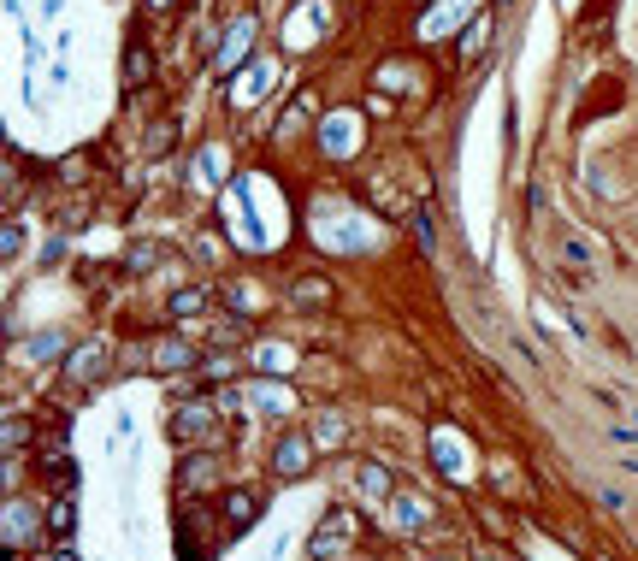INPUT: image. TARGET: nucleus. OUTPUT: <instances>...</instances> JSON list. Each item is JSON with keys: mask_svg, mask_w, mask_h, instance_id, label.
I'll return each mask as SVG.
<instances>
[{"mask_svg": "<svg viewBox=\"0 0 638 561\" xmlns=\"http://www.w3.org/2000/svg\"><path fill=\"white\" fill-rule=\"evenodd\" d=\"M101 367H107V343H83V349L65 361V378H71V384H89Z\"/></svg>", "mask_w": 638, "mask_h": 561, "instance_id": "7ed1b4c3", "label": "nucleus"}, {"mask_svg": "<svg viewBox=\"0 0 638 561\" xmlns=\"http://www.w3.org/2000/svg\"><path fill=\"white\" fill-rule=\"evenodd\" d=\"M201 308H207V296H201V290H184V296L172 302V313H178V319H190V313H201Z\"/></svg>", "mask_w": 638, "mask_h": 561, "instance_id": "4468645a", "label": "nucleus"}, {"mask_svg": "<svg viewBox=\"0 0 638 561\" xmlns=\"http://www.w3.org/2000/svg\"><path fill=\"white\" fill-rule=\"evenodd\" d=\"M308 461H314V437L290 432L278 443V455H272V467H278V479H296V473H308Z\"/></svg>", "mask_w": 638, "mask_h": 561, "instance_id": "f257e3e1", "label": "nucleus"}, {"mask_svg": "<svg viewBox=\"0 0 638 561\" xmlns=\"http://www.w3.org/2000/svg\"><path fill=\"white\" fill-rule=\"evenodd\" d=\"M54 561H77V556H71V550H54Z\"/></svg>", "mask_w": 638, "mask_h": 561, "instance_id": "a211bd4d", "label": "nucleus"}, {"mask_svg": "<svg viewBox=\"0 0 638 561\" xmlns=\"http://www.w3.org/2000/svg\"><path fill=\"white\" fill-rule=\"evenodd\" d=\"M172 6H178V0H148V12H172Z\"/></svg>", "mask_w": 638, "mask_h": 561, "instance_id": "f3484780", "label": "nucleus"}, {"mask_svg": "<svg viewBox=\"0 0 638 561\" xmlns=\"http://www.w3.org/2000/svg\"><path fill=\"white\" fill-rule=\"evenodd\" d=\"M255 514H260L255 491H225V520H231V526H249Z\"/></svg>", "mask_w": 638, "mask_h": 561, "instance_id": "6e6552de", "label": "nucleus"}, {"mask_svg": "<svg viewBox=\"0 0 638 561\" xmlns=\"http://www.w3.org/2000/svg\"><path fill=\"white\" fill-rule=\"evenodd\" d=\"M48 532H54V538H71V532H77V497H71V491H60V502H54V508H48Z\"/></svg>", "mask_w": 638, "mask_h": 561, "instance_id": "423d86ee", "label": "nucleus"}, {"mask_svg": "<svg viewBox=\"0 0 638 561\" xmlns=\"http://www.w3.org/2000/svg\"><path fill=\"white\" fill-rule=\"evenodd\" d=\"M195 349L190 343H154V367H190Z\"/></svg>", "mask_w": 638, "mask_h": 561, "instance_id": "9d476101", "label": "nucleus"}, {"mask_svg": "<svg viewBox=\"0 0 638 561\" xmlns=\"http://www.w3.org/2000/svg\"><path fill=\"white\" fill-rule=\"evenodd\" d=\"M319 449H337V443H343V420H337V414H319V437H314Z\"/></svg>", "mask_w": 638, "mask_h": 561, "instance_id": "f8f14e48", "label": "nucleus"}, {"mask_svg": "<svg viewBox=\"0 0 638 561\" xmlns=\"http://www.w3.org/2000/svg\"><path fill=\"white\" fill-rule=\"evenodd\" d=\"M485 30H491V24H485V18H479V24H473V30H467V36H461V54H467V60H473V54H479V48H485Z\"/></svg>", "mask_w": 638, "mask_h": 561, "instance_id": "2eb2a0df", "label": "nucleus"}, {"mask_svg": "<svg viewBox=\"0 0 638 561\" xmlns=\"http://www.w3.org/2000/svg\"><path fill=\"white\" fill-rule=\"evenodd\" d=\"M343 538H349V514H343V508H337V514H331V520H325V532H319V538H314V556H331V550H337V544H343Z\"/></svg>", "mask_w": 638, "mask_h": 561, "instance_id": "1a4fd4ad", "label": "nucleus"}, {"mask_svg": "<svg viewBox=\"0 0 638 561\" xmlns=\"http://www.w3.org/2000/svg\"><path fill=\"white\" fill-rule=\"evenodd\" d=\"M249 42H255V18L231 24V36H225V54H219V71H237V65H243V54H249Z\"/></svg>", "mask_w": 638, "mask_h": 561, "instance_id": "20e7f679", "label": "nucleus"}, {"mask_svg": "<svg viewBox=\"0 0 638 561\" xmlns=\"http://www.w3.org/2000/svg\"><path fill=\"white\" fill-rule=\"evenodd\" d=\"M325 296H331L325 278H296V302H302V308H325Z\"/></svg>", "mask_w": 638, "mask_h": 561, "instance_id": "9b49d317", "label": "nucleus"}, {"mask_svg": "<svg viewBox=\"0 0 638 561\" xmlns=\"http://www.w3.org/2000/svg\"><path fill=\"white\" fill-rule=\"evenodd\" d=\"M207 378H237V361H225V355H213V361H207Z\"/></svg>", "mask_w": 638, "mask_h": 561, "instance_id": "dca6fc26", "label": "nucleus"}, {"mask_svg": "<svg viewBox=\"0 0 638 561\" xmlns=\"http://www.w3.org/2000/svg\"><path fill=\"white\" fill-rule=\"evenodd\" d=\"M361 491H367L373 502H379L384 491H390V485H384V467H361Z\"/></svg>", "mask_w": 638, "mask_h": 561, "instance_id": "ddd939ff", "label": "nucleus"}, {"mask_svg": "<svg viewBox=\"0 0 638 561\" xmlns=\"http://www.w3.org/2000/svg\"><path fill=\"white\" fill-rule=\"evenodd\" d=\"M213 473H219V455H190V461L178 467V485H184V491H207Z\"/></svg>", "mask_w": 638, "mask_h": 561, "instance_id": "39448f33", "label": "nucleus"}, {"mask_svg": "<svg viewBox=\"0 0 638 561\" xmlns=\"http://www.w3.org/2000/svg\"><path fill=\"white\" fill-rule=\"evenodd\" d=\"M207 426H213V402H184L172 414V443H195Z\"/></svg>", "mask_w": 638, "mask_h": 561, "instance_id": "f03ea898", "label": "nucleus"}, {"mask_svg": "<svg viewBox=\"0 0 638 561\" xmlns=\"http://www.w3.org/2000/svg\"><path fill=\"white\" fill-rule=\"evenodd\" d=\"M148 77H154V60H148V48H142V42H130V48H125V83H130V89H142Z\"/></svg>", "mask_w": 638, "mask_h": 561, "instance_id": "0eeeda50", "label": "nucleus"}]
</instances>
